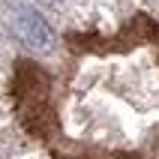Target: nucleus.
I'll list each match as a JSON object with an SVG mask.
<instances>
[{
  "mask_svg": "<svg viewBox=\"0 0 159 159\" xmlns=\"http://www.w3.org/2000/svg\"><path fill=\"white\" fill-rule=\"evenodd\" d=\"M12 33L27 45V48H36V51H48L54 42L51 27L45 24V18L39 12H33L30 6H18L12 12Z\"/></svg>",
  "mask_w": 159,
  "mask_h": 159,
  "instance_id": "f257e3e1",
  "label": "nucleus"
},
{
  "mask_svg": "<svg viewBox=\"0 0 159 159\" xmlns=\"http://www.w3.org/2000/svg\"><path fill=\"white\" fill-rule=\"evenodd\" d=\"M51 3H54V0H51Z\"/></svg>",
  "mask_w": 159,
  "mask_h": 159,
  "instance_id": "f03ea898",
  "label": "nucleus"
}]
</instances>
